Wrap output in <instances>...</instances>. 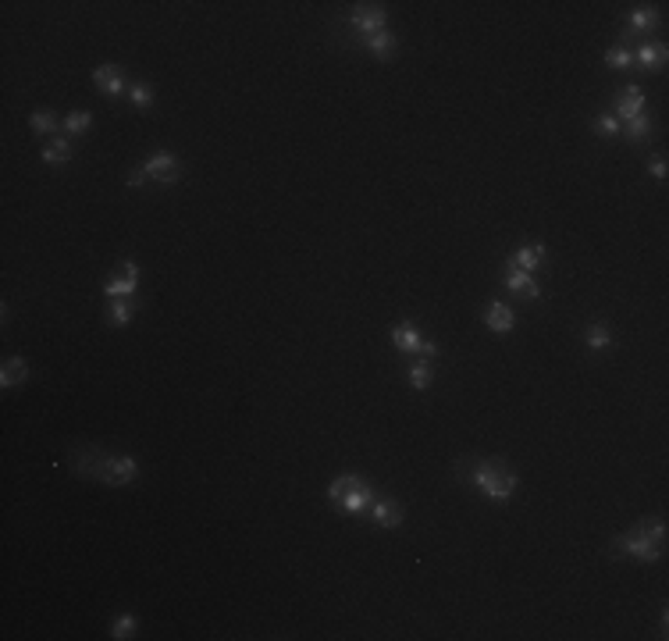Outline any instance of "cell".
Here are the masks:
<instances>
[{
  "instance_id": "cell-21",
  "label": "cell",
  "mask_w": 669,
  "mask_h": 641,
  "mask_svg": "<svg viewBox=\"0 0 669 641\" xmlns=\"http://www.w3.org/2000/svg\"><path fill=\"white\" fill-rule=\"evenodd\" d=\"M623 129H626V139H634V143H637V139H644L648 132H652V121H648V114H637V118L626 121Z\"/></svg>"
},
{
  "instance_id": "cell-6",
  "label": "cell",
  "mask_w": 669,
  "mask_h": 641,
  "mask_svg": "<svg viewBox=\"0 0 669 641\" xmlns=\"http://www.w3.org/2000/svg\"><path fill=\"white\" fill-rule=\"evenodd\" d=\"M637 114H644V93H641V86H626L619 93V100H616V118L619 121H630Z\"/></svg>"
},
{
  "instance_id": "cell-14",
  "label": "cell",
  "mask_w": 669,
  "mask_h": 641,
  "mask_svg": "<svg viewBox=\"0 0 669 641\" xmlns=\"http://www.w3.org/2000/svg\"><path fill=\"white\" fill-rule=\"evenodd\" d=\"M541 257H545V250L541 246H524V250H516L509 257V264L516 267V271H534V267L541 264Z\"/></svg>"
},
{
  "instance_id": "cell-11",
  "label": "cell",
  "mask_w": 669,
  "mask_h": 641,
  "mask_svg": "<svg viewBox=\"0 0 669 641\" xmlns=\"http://www.w3.org/2000/svg\"><path fill=\"white\" fill-rule=\"evenodd\" d=\"M485 321H488V328H491V332H498V335L513 332V324H516L513 310H509L506 303H491V306H488V314H485Z\"/></svg>"
},
{
  "instance_id": "cell-25",
  "label": "cell",
  "mask_w": 669,
  "mask_h": 641,
  "mask_svg": "<svg viewBox=\"0 0 669 641\" xmlns=\"http://www.w3.org/2000/svg\"><path fill=\"white\" fill-rule=\"evenodd\" d=\"M584 339H588V346H591V349H609V342H613L609 328H602V324H591Z\"/></svg>"
},
{
  "instance_id": "cell-29",
  "label": "cell",
  "mask_w": 669,
  "mask_h": 641,
  "mask_svg": "<svg viewBox=\"0 0 669 641\" xmlns=\"http://www.w3.org/2000/svg\"><path fill=\"white\" fill-rule=\"evenodd\" d=\"M595 129H598L602 136H616V132H619V118H616V114H602V118H595Z\"/></svg>"
},
{
  "instance_id": "cell-1",
  "label": "cell",
  "mask_w": 669,
  "mask_h": 641,
  "mask_svg": "<svg viewBox=\"0 0 669 641\" xmlns=\"http://www.w3.org/2000/svg\"><path fill=\"white\" fill-rule=\"evenodd\" d=\"M474 485L485 492L491 503H509L513 492H516V474L506 470L498 460H485V463H477V470H474Z\"/></svg>"
},
{
  "instance_id": "cell-2",
  "label": "cell",
  "mask_w": 669,
  "mask_h": 641,
  "mask_svg": "<svg viewBox=\"0 0 669 641\" xmlns=\"http://www.w3.org/2000/svg\"><path fill=\"white\" fill-rule=\"evenodd\" d=\"M616 556H630V560H641V563H655L662 556V542L648 538V534L641 527H634L630 534H623V538H616Z\"/></svg>"
},
{
  "instance_id": "cell-9",
  "label": "cell",
  "mask_w": 669,
  "mask_h": 641,
  "mask_svg": "<svg viewBox=\"0 0 669 641\" xmlns=\"http://www.w3.org/2000/svg\"><path fill=\"white\" fill-rule=\"evenodd\" d=\"M93 82H96V90L107 93V96H121V93H125V82H121V75H118L114 65H100V68L93 72Z\"/></svg>"
},
{
  "instance_id": "cell-17",
  "label": "cell",
  "mask_w": 669,
  "mask_h": 641,
  "mask_svg": "<svg viewBox=\"0 0 669 641\" xmlns=\"http://www.w3.org/2000/svg\"><path fill=\"white\" fill-rule=\"evenodd\" d=\"M43 160H47V164H68V160H72V147H68V139H54V143H47Z\"/></svg>"
},
{
  "instance_id": "cell-32",
  "label": "cell",
  "mask_w": 669,
  "mask_h": 641,
  "mask_svg": "<svg viewBox=\"0 0 669 641\" xmlns=\"http://www.w3.org/2000/svg\"><path fill=\"white\" fill-rule=\"evenodd\" d=\"M125 182H129V185H132V189H136V185H142V182H146V171L139 168V171H132V175H129V178H125Z\"/></svg>"
},
{
  "instance_id": "cell-28",
  "label": "cell",
  "mask_w": 669,
  "mask_h": 641,
  "mask_svg": "<svg viewBox=\"0 0 669 641\" xmlns=\"http://www.w3.org/2000/svg\"><path fill=\"white\" fill-rule=\"evenodd\" d=\"M129 96H132L136 107H150V103H153V90L146 86V82H136V86L129 90Z\"/></svg>"
},
{
  "instance_id": "cell-26",
  "label": "cell",
  "mask_w": 669,
  "mask_h": 641,
  "mask_svg": "<svg viewBox=\"0 0 669 641\" xmlns=\"http://www.w3.org/2000/svg\"><path fill=\"white\" fill-rule=\"evenodd\" d=\"M431 378H434V375H431V367H427L424 360L410 367V385H413V388H427V385H431Z\"/></svg>"
},
{
  "instance_id": "cell-4",
  "label": "cell",
  "mask_w": 669,
  "mask_h": 641,
  "mask_svg": "<svg viewBox=\"0 0 669 641\" xmlns=\"http://www.w3.org/2000/svg\"><path fill=\"white\" fill-rule=\"evenodd\" d=\"M385 22H388V14H385L381 4H357V8H352V29L363 32V36L381 32Z\"/></svg>"
},
{
  "instance_id": "cell-23",
  "label": "cell",
  "mask_w": 669,
  "mask_h": 641,
  "mask_svg": "<svg viewBox=\"0 0 669 641\" xmlns=\"http://www.w3.org/2000/svg\"><path fill=\"white\" fill-rule=\"evenodd\" d=\"M132 314H136V306H132L129 300H114V306H111V324H114V328H125Z\"/></svg>"
},
{
  "instance_id": "cell-18",
  "label": "cell",
  "mask_w": 669,
  "mask_h": 641,
  "mask_svg": "<svg viewBox=\"0 0 669 641\" xmlns=\"http://www.w3.org/2000/svg\"><path fill=\"white\" fill-rule=\"evenodd\" d=\"M89 125H93V114H89V111H72V114L65 118V132H68V136H82Z\"/></svg>"
},
{
  "instance_id": "cell-3",
  "label": "cell",
  "mask_w": 669,
  "mask_h": 641,
  "mask_svg": "<svg viewBox=\"0 0 669 641\" xmlns=\"http://www.w3.org/2000/svg\"><path fill=\"white\" fill-rule=\"evenodd\" d=\"M96 481H107V485H129L139 478V463L132 456H100V467L93 470Z\"/></svg>"
},
{
  "instance_id": "cell-13",
  "label": "cell",
  "mask_w": 669,
  "mask_h": 641,
  "mask_svg": "<svg viewBox=\"0 0 669 641\" xmlns=\"http://www.w3.org/2000/svg\"><path fill=\"white\" fill-rule=\"evenodd\" d=\"M392 342H395V349H403V353H416L424 339L416 335V328H413V324H399V328L392 332Z\"/></svg>"
},
{
  "instance_id": "cell-19",
  "label": "cell",
  "mask_w": 669,
  "mask_h": 641,
  "mask_svg": "<svg viewBox=\"0 0 669 641\" xmlns=\"http://www.w3.org/2000/svg\"><path fill=\"white\" fill-rule=\"evenodd\" d=\"M136 627H139V620H136L132 613H125V616H118V620H114V627H111V638L125 641V638H132V634H136Z\"/></svg>"
},
{
  "instance_id": "cell-20",
  "label": "cell",
  "mask_w": 669,
  "mask_h": 641,
  "mask_svg": "<svg viewBox=\"0 0 669 641\" xmlns=\"http://www.w3.org/2000/svg\"><path fill=\"white\" fill-rule=\"evenodd\" d=\"M363 478H357V474H342V478H334L331 481V488H328V495H331V503H339L342 499V495L352 488V485H360Z\"/></svg>"
},
{
  "instance_id": "cell-27",
  "label": "cell",
  "mask_w": 669,
  "mask_h": 641,
  "mask_svg": "<svg viewBox=\"0 0 669 641\" xmlns=\"http://www.w3.org/2000/svg\"><path fill=\"white\" fill-rule=\"evenodd\" d=\"M655 22H659V14H655L652 8H648V11H644V8L630 11V25H634V29H652Z\"/></svg>"
},
{
  "instance_id": "cell-5",
  "label": "cell",
  "mask_w": 669,
  "mask_h": 641,
  "mask_svg": "<svg viewBox=\"0 0 669 641\" xmlns=\"http://www.w3.org/2000/svg\"><path fill=\"white\" fill-rule=\"evenodd\" d=\"M142 171H146V178H160L167 185H175L178 182V157L175 154H153V157H146Z\"/></svg>"
},
{
  "instance_id": "cell-16",
  "label": "cell",
  "mask_w": 669,
  "mask_h": 641,
  "mask_svg": "<svg viewBox=\"0 0 669 641\" xmlns=\"http://www.w3.org/2000/svg\"><path fill=\"white\" fill-rule=\"evenodd\" d=\"M506 285L513 288V293H520V296H541V293H538V282H534V278H531L527 271H516V267L509 271Z\"/></svg>"
},
{
  "instance_id": "cell-24",
  "label": "cell",
  "mask_w": 669,
  "mask_h": 641,
  "mask_svg": "<svg viewBox=\"0 0 669 641\" xmlns=\"http://www.w3.org/2000/svg\"><path fill=\"white\" fill-rule=\"evenodd\" d=\"M637 61H641L644 68H662L666 65V47H641Z\"/></svg>"
},
{
  "instance_id": "cell-10",
  "label": "cell",
  "mask_w": 669,
  "mask_h": 641,
  "mask_svg": "<svg viewBox=\"0 0 669 641\" xmlns=\"http://www.w3.org/2000/svg\"><path fill=\"white\" fill-rule=\"evenodd\" d=\"M136 282H139V264L125 260V278H114V282H107V296H114V300H125L129 293H136Z\"/></svg>"
},
{
  "instance_id": "cell-33",
  "label": "cell",
  "mask_w": 669,
  "mask_h": 641,
  "mask_svg": "<svg viewBox=\"0 0 669 641\" xmlns=\"http://www.w3.org/2000/svg\"><path fill=\"white\" fill-rule=\"evenodd\" d=\"M652 175H655L659 182L666 178V160H655V164H652Z\"/></svg>"
},
{
  "instance_id": "cell-15",
  "label": "cell",
  "mask_w": 669,
  "mask_h": 641,
  "mask_svg": "<svg viewBox=\"0 0 669 641\" xmlns=\"http://www.w3.org/2000/svg\"><path fill=\"white\" fill-rule=\"evenodd\" d=\"M367 50L374 54V57H392L395 54V36L388 32V29H381V32H374V36H367Z\"/></svg>"
},
{
  "instance_id": "cell-22",
  "label": "cell",
  "mask_w": 669,
  "mask_h": 641,
  "mask_svg": "<svg viewBox=\"0 0 669 641\" xmlns=\"http://www.w3.org/2000/svg\"><path fill=\"white\" fill-rule=\"evenodd\" d=\"M29 121H32V132H39V136H47V132L57 129V114L54 111H36Z\"/></svg>"
},
{
  "instance_id": "cell-7",
  "label": "cell",
  "mask_w": 669,
  "mask_h": 641,
  "mask_svg": "<svg viewBox=\"0 0 669 641\" xmlns=\"http://www.w3.org/2000/svg\"><path fill=\"white\" fill-rule=\"evenodd\" d=\"M370 516H374V524L385 527V531H395V527L403 524V509H399V503H388V499L370 503Z\"/></svg>"
},
{
  "instance_id": "cell-30",
  "label": "cell",
  "mask_w": 669,
  "mask_h": 641,
  "mask_svg": "<svg viewBox=\"0 0 669 641\" xmlns=\"http://www.w3.org/2000/svg\"><path fill=\"white\" fill-rule=\"evenodd\" d=\"M637 527L648 534V538H655V542H662V538H666V524H662V521H655V516H652V521H641Z\"/></svg>"
},
{
  "instance_id": "cell-12",
  "label": "cell",
  "mask_w": 669,
  "mask_h": 641,
  "mask_svg": "<svg viewBox=\"0 0 669 641\" xmlns=\"http://www.w3.org/2000/svg\"><path fill=\"white\" fill-rule=\"evenodd\" d=\"M25 378H29V364H25L22 357H8L4 367H0V385H4V388H14V385H22Z\"/></svg>"
},
{
  "instance_id": "cell-8",
  "label": "cell",
  "mask_w": 669,
  "mask_h": 641,
  "mask_svg": "<svg viewBox=\"0 0 669 641\" xmlns=\"http://www.w3.org/2000/svg\"><path fill=\"white\" fill-rule=\"evenodd\" d=\"M370 503H374V492H370V485H367V481L352 485V488L342 495V499H339V506H342L346 513H363Z\"/></svg>"
},
{
  "instance_id": "cell-31",
  "label": "cell",
  "mask_w": 669,
  "mask_h": 641,
  "mask_svg": "<svg viewBox=\"0 0 669 641\" xmlns=\"http://www.w3.org/2000/svg\"><path fill=\"white\" fill-rule=\"evenodd\" d=\"M605 65H609V68H630V54L619 50V47H613L609 54H605Z\"/></svg>"
}]
</instances>
